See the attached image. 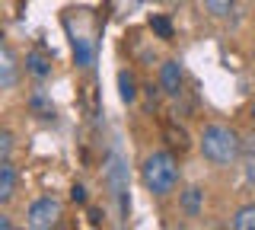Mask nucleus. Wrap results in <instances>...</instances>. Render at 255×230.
<instances>
[{"label": "nucleus", "mask_w": 255, "mask_h": 230, "mask_svg": "<svg viewBox=\"0 0 255 230\" xmlns=\"http://www.w3.org/2000/svg\"><path fill=\"white\" fill-rule=\"evenodd\" d=\"M198 147H201L204 160L214 166H230L243 157V138L230 125H207L198 138Z\"/></svg>", "instance_id": "f257e3e1"}, {"label": "nucleus", "mask_w": 255, "mask_h": 230, "mask_svg": "<svg viewBox=\"0 0 255 230\" xmlns=\"http://www.w3.org/2000/svg\"><path fill=\"white\" fill-rule=\"evenodd\" d=\"M140 176H143V186H147L156 198L172 195L175 186H179V166H175V157L169 154V150H153V154L143 160Z\"/></svg>", "instance_id": "f03ea898"}, {"label": "nucleus", "mask_w": 255, "mask_h": 230, "mask_svg": "<svg viewBox=\"0 0 255 230\" xmlns=\"http://www.w3.org/2000/svg\"><path fill=\"white\" fill-rule=\"evenodd\" d=\"M61 202L58 198H51V195H45V198H38V202H32L29 205V211H26V224L32 230H51L54 224L61 221Z\"/></svg>", "instance_id": "7ed1b4c3"}, {"label": "nucleus", "mask_w": 255, "mask_h": 230, "mask_svg": "<svg viewBox=\"0 0 255 230\" xmlns=\"http://www.w3.org/2000/svg\"><path fill=\"white\" fill-rule=\"evenodd\" d=\"M182 83H185V70H182V64L175 58H169L163 67H159V90H163L166 96H179Z\"/></svg>", "instance_id": "20e7f679"}, {"label": "nucleus", "mask_w": 255, "mask_h": 230, "mask_svg": "<svg viewBox=\"0 0 255 230\" xmlns=\"http://www.w3.org/2000/svg\"><path fill=\"white\" fill-rule=\"evenodd\" d=\"M13 86H16V58L10 45H3L0 48V90H13Z\"/></svg>", "instance_id": "39448f33"}, {"label": "nucleus", "mask_w": 255, "mask_h": 230, "mask_svg": "<svg viewBox=\"0 0 255 230\" xmlns=\"http://www.w3.org/2000/svg\"><path fill=\"white\" fill-rule=\"evenodd\" d=\"M26 74L35 77V80H45V77H51V58L42 51H29L26 54Z\"/></svg>", "instance_id": "423d86ee"}, {"label": "nucleus", "mask_w": 255, "mask_h": 230, "mask_svg": "<svg viewBox=\"0 0 255 230\" xmlns=\"http://www.w3.org/2000/svg\"><path fill=\"white\" fill-rule=\"evenodd\" d=\"M179 205H182V211H185L188 218H198V214L204 211V192H201L198 186H188L185 192H182Z\"/></svg>", "instance_id": "0eeeda50"}, {"label": "nucleus", "mask_w": 255, "mask_h": 230, "mask_svg": "<svg viewBox=\"0 0 255 230\" xmlns=\"http://www.w3.org/2000/svg\"><path fill=\"white\" fill-rule=\"evenodd\" d=\"M163 138H166V144H169L172 150H179V154H185V150L191 147V141H188V131L182 128V125H175V122H166V128H163Z\"/></svg>", "instance_id": "6e6552de"}, {"label": "nucleus", "mask_w": 255, "mask_h": 230, "mask_svg": "<svg viewBox=\"0 0 255 230\" xmlns=\"http://www.w3.org/2000/svg\"><path fill=\"white\" fill-rule=\"evenodd\" d=\"M16 192V166L10 160H0V202H10Z\"/></svg>", "instance_id": "1a4fd4ad"}, {"label": "nucleus", "mask_w": 255, "mask_h": 230, "mask_svg": "<svg viewBox=\"0 0 255 230\" xmlns=\"http://www.w3.org/2000/svg\"><path fill=\"white\" fill-rule=\"evenodd\" d=\"M29 112L35 115V118H42V122H48V118H54V102L48 99L42 90H35L29 96Z\"/></svg>", "instance_id": "9d476101"}, {"label": "nucleus", "mask_w": 255, "mask_h": 230, "mask_svg": "<svg viewBox=\"0 0 255 230\" xmlns=\"http://www.w3.org/2000/svg\"><path fill=\"white\" fill-rule=\"evenodd\" d=\"M118 96H122L125 106L137 102V80H134L131 70H118Z\"/></svg>", "instance_id": "9b49d317"}, {"label": "nucleus", "mask_w": 255, "mask_h": 230, "mask_svg": "<svg viewBox=\"0 0 255 230\" xmlns=\"http://www.w3.org/2000/svg\"><path fill=\"white\" fill-rule=\"evenodd\" d=\"M233 230H255V205H243L233 218H230Z\"/></svg>", "instance_id": "f8f14e48"}, {"label": "nucleus", "mask_w": 255, "mask_h": 230, "mask_svg": "<svg viewBox=\"0 0 255 230\" xmlns=\"http://www.w3.org/2000/svg\"><path fill=\"white\" fill-rule=\"evenodd\" d=\"M201 3H204V10L211 13L214 19H230V16H233L236 0H201Z\"/></svg>", "instance_id": "ddd939ff"}, {"label": "nucleus", "mask_w": 255, "mask_h": 230, "mask_svg": "<svg viewBox=\"0 0 255 230\" xmlns=\"http://www.w3.org/2000/svg\"><path fill=\"white\" fill-rule=\"evenodd\" d=\"M150 22V29H153V32L159 35V38H166V42H169V38L175 35V29H172V22L166 19V16H159V13H153V16L147 19Z\"/></svg>", "instance_id": "4468645a"}, {"label": "nucleus", "mask_w": 255, "mask_h": 230, "mask_svg": "<svg viewBox=\"0 0 255 230\" xmlns=\"http://www.w3.org/2000/svg\"><path fill=\"white\" fill-rule=\"evenodd\" d=\"M10 154H13V134L0 131V160H10Z\"/></svg>", "instance_id": "2eb2a0df"}, {"label": "nucleus", "mask_w": 255, "mask_h": 230, "mask_svg": "<svg viewBox=\"0 0 255 230\" xmlns=\"http://www.w3.org/2000/svg\"><path fill=\"white\" fill-rule=\"evenodd\" d=\"M243 154H246V157H255V131L243 138Z\"/></svg>", "instance_id": "dca6fc26"}, {"label": "nucleus", "mask_w": 255, "mask_h": 230, "mask_svg": "<svg viewBox=\"0 0 255 230\" xmlns=\"http://www.w3.org/2000/svg\"><path fill=\"white\" fill-rule=\"evenodd\" d=\"M70 198H74L77 205H86V198H90V195H86L83 186H74V189H70Z\"/></svg>", "instance_id": "f3484780"}, {"label": "nucleus", "mask_w": 255, "mask_h": 230, "mask_svg": "<svg viewBox=\"0 0 255 230\" xmlns=\"http://www.w3.org/2000/svg\"><path fill=\"white\" fill-rule=\"evenodd\" d=\"M10 227H13V221L6 218V214H0V230H10Z\"/></svg>", "instance_id": "a211bd4d"}, {"label": "nucleus", "mask_w": 255, "mask_h": 230, "mask_svg": "<svg viewBox=\"0 0 255 230\" xmlns=\"http://www.w3.org/2000/svg\"><path fill=\"white\" fill-rule=\"evenodd\" d=\"M249 112H252V118H255V99H252V109H249Z\"/></svg>", "instance_id": "6ab92c4d"}]
</instances>
